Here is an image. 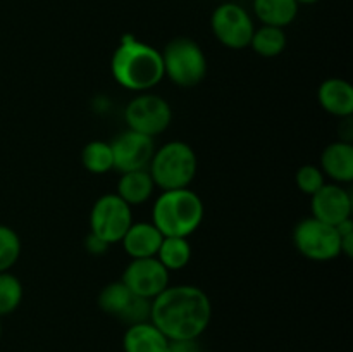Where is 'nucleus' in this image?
Instances as JSON below:
<instances>
[{"instance_id":"nucleus-1","label":"nucleus","mask_w":353,"mask_h":352,"mask_svg":"<svg viewBox=\"0 0 353 352\" xmlns=\"http://www.w3.org/2000/svg\"><path fill=\"white\" fill-rule=\"evenodd\" d=\"M210 317L209 295L195 285H169L152 299L150 321L169 340H199Z\"/></svg>"},{"instance_id":"nucleus-2","label":"nucleus","mask_w":353,"mask_h":352,"mask_svg":"<svg viewBox=\"0 0 353 352\" xmlns=\"http://www.w3.org/2000/svg\"><path fill=\"white\" fill-rule=\"evenodd\" d=\"M110 72L114 81L124 90L150 92L164 79L162 55L152 45L126 35L110 57Z\"/></svg>"},{"instance_id":"nucleus-3","label":"nucleus","mask_w":353,"mask_h":352,"mask_svg":"<svg viewBox=\"0 0 353 352\" xmlns=\"http://www.w3.org/2000/svg\"><path fill=\"white\" fill-rule=\"evenodd\" d=\"M203 214V200L193 190H162L152 207V223L164 237L188 238L200 228Z\"/></svg>"},{"instance_id":"nucleus-4","label":"nucleus","mask_w":353,"mask_h":352,"mask_svg":"<svg viewBox=\"0 0 353 352\" xmlns=\"http://www.w3.org/2000/svg\"><path fill=\"white\" fill-rule=\"evenodd\" d=\"M199 161L196 154L186 141L171 140L155 148L154 157L148 164V173L155 186L161 190L190 188L196 176Z\"/></svg>"},{"instance_id":"nucleus-5","label":"nucleus","mask_w":353,"mask_h":352,"mask_svg":"<svg viewBox=\"0 0 353 352\" xmlns=\"http://www.w3.org/2000/svg\"><path fill=\"white\" fill-rule=\"evenodd\" d=\"M164 78L181 88H193L205 79L207 57L195 40L186 37L172 38L161 52Z\"/></svg>"},{"instance_id":"nucleus-6","label":"nucleus","mask_w":353,"mask_h":352,"mask_svg":"<svg viewBox=\"0 0 353 352\" xmlns=\"http://www.w3.org/2000/svg\"><path fill=\"white\" fill-rule=\"evenodd\" d=\"M293 245L299 254L309 261L327 262L341 255L336 228L312 216L296 223L293 230Z\"/></svg>"},{"instance_id":"nucleus-7","label":"nucleus","mask_w":353,"mask_h":352,"mask_svg":"<svg viewBox=\"0 0 353 352\" xmlns=\"http://www.w3.org/2000/svg\"><path fill=\"white\" fill-rule=\"evenodd\" d=\"M124 121L128 130L155 138L171 126L172 109L164 97L150 92L138 93L128 102Z\"/></svg>"},{"instance_id":"nucleus-8","label":"nucleus","mask_w":353,"mask_h":352,"mask_svg":"<svg viewBox=\"0 0 353 352\" xmlns=\"http://www.w3.org/2000/svg\"><path fill=\"white\" fill-rule=\"evenodd\" d=\"M133 224V207L128 206L117 193L99 197L90 211V231L107 244H119Z\"/></svg>"},{"instance_id":"nucleus-9","label":"nucleus","mask_w":353,"mask_h":352,"mask_svg":"<svg viewBox=\"0 0 353 352\" xmlns=\"http://www.w3.org/2000/svg\"><path fill=\"white\" fill-rule=\"evenodd\" d=\"M210 28L219 43L233 50L247 48L255 31L254 21L247 10L231 2L223 3L214 10L210 17Z\"/></svg>"},{"instance_id":"nucleus-10","label":"nucleus","mask_w":353,"mask_h":352,"mask_svg":"<svg viewBox=\"0 0 353 352\" xmlns=\"http://www.w3.org/2000/svg\"><path fill=\"white\" fill-rule=\"evenodd\" d=\"M121 282L133 295L152 300L169 286V271L157 257L131 259L124 268Z\"/></svg>"},{"instance_id":"nucleus-11","label":"nucleus","mask_w":353,"mask_h":352,"mask_svg":"<svg viewBox=\"0 0 353 352\" xmlns=\"http://www.w3.org/2000/svg\"><path fill=\"white\" fill-rule=\"evenodd\" d=\"M114 155V169L119 173L141 171L148 169L155 152V141L152 137L126 130L114 141H110Z\"/></svg>"},{"instance_id":"nucleus-12","label":"nucleus","mask_w":353,"mask_h":352,"mask_svg":"<svg viewBox=\"0 0 353 352\" xmlns=\"http://www.w3.org/2000/svg\"><path fill=\"white\" fill-rule=\"evenodd\" d=\"M310 209H312V217L331 226H336L341 221L352 217L353 197L343 185L324 183L310 197Z\"/></svg>"},{"instance_id":"nucleus-13","label":"nucleus","mask_w":353,"mask_h":352,"mask_svg":"<svg viewBox=\"0 0 353 352\" xmlns=\"http://www.w3.org/2000/svg\"><path fill=\"white\" fill-rule=\"evenodd\" d=\"M164 235L155 228V224L147 223V221H140L128 228L124 237L121 238L124 252L130 255L131 259H145V257H155L157 255L159 247L162 244Z\"/></svg>"},{"instance_id":"nucleus-14","label":"nucleus","mask_w":353,"mask_h":352,"mask_svg":"<svg viewBox=\"0 0 353 352\" xmlns=\"http://www.w3.org/2000/svg\"><path fill=\"white\" fill-rule=\"evenodd\" d=\"M319 106L334 117H348L353 114V86L347 79L327 78L317 90Z\"/></svg>"},{"instance_id":"nucleus-15","label":"nucleus","mask_w":353,"mask_h":352,"mask_svg":"<svg viewBox=\"0 0 353 352\" xmlns=\"http://www.w3.org/2000/svg\"><path fill=\"white\" fill-rule=\"evenodd\" d=\"M321 171L333 183L345 185L353 182V145L347 141H333L321 154Z\"/></svg>"},{"instance_id":"nucleus-16","label":"nucleus","mask_w":353,"mask_h":352,"mask_svg":"<svg viewBox=\"0 0 353 352\" xmlns=\"http://www.w3.org/2000/svg\"><path fill=\"white\" fill-rule=\"evenodd\" d=\"M169 338L152 321L131 324L124 331V352H165Z\"/></svg>"},{"instance_id":"nucleus-17","label":"nucleus","mask_w":353,"mask_h":352,"mask_svg":"<svg viewBox=\"0 0 353 352\" xmlns=\"http://www.w3.org/2000/svg\"><path fill=\"white\" fill-rule=\"evenodd\" d=\"M155 188L157 186H155L148 169H141V171L121 173L116 193L130 207H138L150 200Z\"/></svg>"},{"instance_id":"nucleus-18","label":"nucleus","mask_w":353,"mask_h":352,"mask_svg":"<svg viewBox=\"0 0 353 352\" xmlns=\"http://www.w3.org/2000/svg\"><path fill=\"white\" fill-rule=\"evenodd\" d=\"M254 10L265 26L285 28L295 21L299 3L295 0H254Z\"/></svg>"},{"instance_id":"nucleus-19","label":"nucleus","mask_w":353,"mask_h":352,"mask_svg":"<svg viewBox=\"0 0 353 352\" xmlns=\"http://www.w3.org/2000/svg\"><path fill=\"white\" fill-rule=\"evenodd\" d=\"M155 257L169 273L179 271L192 261V245L188 238L164 237Z\"/></svg>"},{"instance_id":"nucleus-20","label":"nucleus","mask_w":353,"mask_h":352,"mask_svg":"<svg viewBox=\"0 0 353 352\" xmlns=\"http://www.w3.org/2000/svg\"><path fill=\"white\" fill-rule=\"evenodd\" d=\"M248 47L254 48V52L261 57L272 59L278 57L286 48V33L283 28L276 26H261L254 31Z\"/></svg>"},{"instance_id":"nucleus-21","label":"nucleus","mask_w":353,"mask_h":352,"mask_svg":"<svg viewBox=\"0 0 353 352\" xmlns=\"http://www.w3.org/2000/svg\"><path fill=\"white\" fill-rule=\"evenodd\" d=\"M81 162L86 171L93 175H105L114 169L112 147L109 141L92 140L83 147Z\"/></svg>"},{"instance_id":"nucleus-22","label":"nucleus","mask_w":353,"mask_h":352,"mask_svg":"<svg viewBox=\"0 0 353 352\" xmlns=\"http://www.w3.org/2000/svg\"><path fill=\"white\" fill-rule=\"evenodd\" d=\"M133 299V293L128 290L123 282H110L100 290L99 293V307L105 314L112 317H119L123 311L126 309L128 304Z\"/></svg>"},{"instance_id":"nucleus-23","label":"nucleus","mask_w":353,"mask_h":352,"mask_svg":"<svg viewBox=\"0 0 353 352\" xmlns=\"http://www.w3.org/2000/svg\"><path fill=\"white\" fill-rule=\"evenodd\" d=\"M23 283L12 273H0V317L14 313L23 302Z\"/></svg>"},{"instance_id":"nucleus-24","label":"nucleus","mask_w":353,"mask_h":352,"mask_svg":"<svg viewBox=\"0 0 353 352\" xmlns=\"http://www.w3.org/2000/svg\"><path fill=\"white\" fill-rule=\"evenodd\" d=\"M21 238L10 226L0 224V273H6L12 268L21 257Z\"/></svg>"},{"instance_id":"nucleus-25","label":"nucleus","mask_w":353,"mask_h":352,"mask_svg":"<svg viewBox=\"0 0 353 352\" xmlns=\"http://www.w3.org/2000/svg\"><path fill=\"white\" fill-rule=\"evenodd\" d=\"M295 182L300 192L312 197L314 193L326 183V176H324V173L321 171V168H317V166L303 164L300 166L299 171H296Z\"/></svg>"},{"instance_id":"nucleus-26","label":"nucleus","mask_w":353,"mask_h":352,"mask_svg":"<svg viewBox=\"0 0 353 352\" xmlns=\"http://www.w3.org/2000/svg\"><path fill=\"white\" fill-rule=\"evenodd\" d=\"M150 307H152V300L133 295L131 302L128 304V307L123 311V314H121L117 320L123 321V323L128 324V326H131V324L145 323V321H150Z\"/></svg>"},{"instance_id":"nucleus-27","label":"nucleus","mask_w":353,"mask_h":352,"mask_svg":"<svg viewBox=\"0 0 353 352\" xmlns=\"http://www.w3.org/2000/svg\"><path fill=\"white\" fill-rule=\"evenodd\" d=\"M109 247L110 245L107 244L105 240H102L100 237H97V235L92 233V231H90L88 237L85 238V248H86V252L92 255H102L103 252L109 251Z\"/></svg>"},{"instance_id":"nucleus-28","label":"nucleus","mask_w":353,"mask_h":352,"mask_svg":"<svg viewBox=\"0 0 353 352\" xmlns=\"http://www.w3.org/2000/svg\"><path fill=\"white\" fill-rule=\"evenodd\" d=\"M165 352H202L196 340H169Z\"/></svg>"},{"instance_id":"nucleus-29","label":"nucleus","mask_w":353,"mask_h":352,"mask_svg":"<svg viewBox=\"0 0 353 352\" xmlns=\"http://www.w3.org/2000/svg\"><path fill=\"white\" fill-rule=\"evenodd\" d=\"M338 133H340V141H347V144H352V138H353L352 116L341 117L340 126H338Z\"/></svg>"},{"instance_id":"nucleus-30","label":"nucleus","mask_w":353,"mask_h":352,"mask_svg":"<svg viewBox=\"0 0 353 352\" xmlns=\"http://www.w3.org/2000/svg\"><path fill=\"white\" fill-rule=\"evenodd\" d=\"M296 3H316L317 0H295Z\"/></svg>"},{"instance_id":"nucleus-31","label":"nucleus","mask_w":353,"mask_h":352,"mask_svg":"<svg viewBox=\"0 0 353 352\" xmlns=\"http://www.w3.org/2000/svg\"><path fill=\"white\" fill-rule=\"evenodd\" d=\"M0 337H2V324H0Z\"/></svg>"}]
</instances>
